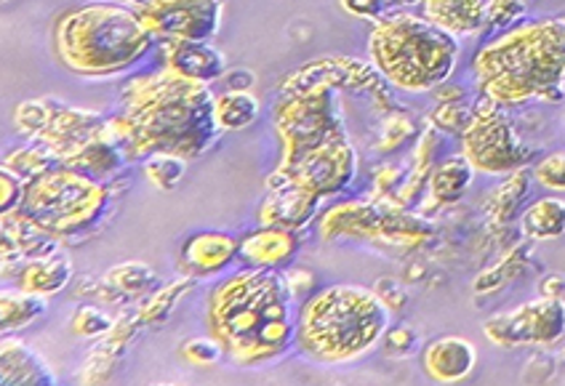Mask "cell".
I'll use <instances>...</instances> for the list:
<instances>
[{
    "mask_svg": "<svg viewBox=\"0 0 565 386\" xmlns=\"http://www.w3.org/2000/svg\"><path fill=\"white\" fill-rule=\"evenodd\" d=\"M216 94L205 83L160 69L141 75L124 88V112L102 128L128 160L171 152L184 160L201 158L222 137L214 118Z\"/></svg>",
    "mask_w": 565,
    "mask_h": 386,
    "instance_id": "6da1fadb",
    "label": "cell"
},
{
    "mask_svg": "<svg viewBox=\"0 0 565 386\" xmlns=\"http://www.w3.org/2000/svg\"><path fill=\"white\" fill-rule=\"evenodd\" d=\"M280 163L265 179L267 190L299 186L326 197L342 195L358 173V152L344 126L342 99L331 86L282 94L273 109Z\"/></svg>",
    "mask_w": 565,
    "mask_h": 386,
    "instance_id": "7a4b0ae2",
    "label": "cell"
},
{
    "mask_svg": "<svg viewBox=\"0 0 565 386\" xmlns=\"http://www.w3.org/2000/svg\"><path fill=\"white\" fill-rule=\"evenodd\" d=\"M299 304L280 269L241 267L205 299V328L241 368H259L297 346Z\"/></svg>",
    "mask_w": 565,
    "mask_h": 386,
    "instance_id": "3957f363",
    "label": "cell"
},
{
    "mask_svg": "<svg viewBox=\"0 0 565 386\" xmlns=\"http://www.w3.org/2000/svg\"><path fill=\"white\" fill-rule=\"evenodd\" d=\"M480 96L502 107L555 101L565 92V19H536L504 30L475 54Z\"/></svg>",
    "mask_w": 565,
    "mask_h": 386,
    "instance_id": "277c9868",
    "label": "cell"
},
{
    "mask_svg": "<svg viewBox=\"0 0 565 386\" xmlns=\"http://www.w3.org/2000/svg\"><path fill=\"white\" fill-rule=\"evenodd\" d=\"M156 46L139 11L115 0L67 9L54 24L56 60L83 81H113L131 73Z\"/></svg>",
    "mask_w": 565,
    "mask_h": 386,
    "instance_id": "5b68a950",
    "label": "cell"
},
{
    "mask_svg": "<svg viewBox=\"0 0 565 386\" xmlns=\"http://www.w3.org/2000/svg\"><path fill=\"white\" fill-rule=\"evenodd\" d=\"M390 309L363 286H326L297 312V350L318 365H350L382 344Z\"/></svg>",
    "mask_w": 565,
    "mask_h": 386,
    "instance_id": "8992f818",
    "label": "cell"
},
{
    "mask_svg": "<svg viewBox=\"0 0 565 386\" xmlns=\"http://www.w3.org/2000/svg\"><path fill=\"white\" fill-rule=\"evenodd\" d=\"M459 54V37L408 11L379 17L369 35L371 64L390 86L406 94H429L448 83Z\"/></svg>",
    "mask_w": 565,
    "mask_h": 386,
    "instance_id": "52a82bcc",
    "label": "cell"
},
{
    "mask_svg": "<svg viewBox=\"0 0 565 386\" xmlns=\"http://www.w3.org/2000/svg\"><path fill=\"white\" fill-rule=\"evenodd\" d=\"M113 203L110 182L88 176L62 163L28 182L22 211L30 222L46 229L56 240H81L86 232L99 227L102 216Z\"/></svg>",
    "mask_w": 565,
    "mask_h": 386,
    "instance_id": "ba28073f",
    "label": "cell"
},
{
    "mask_svg": "<svg viewBox=\"0 0 565 386\" xmlns=\"http://www.w3.org/2000/svg\"><path fill=\"white\" fill-rule=\"evenodd\" d=\"M461 154L486 176H510L531 160V150L523 147L504 107L488 96H480L472 107L470 124L461 131Z\"/></svg>",
    "mask_w": 565,
    "mask_h": 386,
    "instance_id": "9c48e42d",
    "label": "cell"
},
{
    "mask_svg": "<svg viewBox=\"0 0 565 386\" xmlns=\"http://www.w3.org/2000/svg\"><path fill=\"white\" fill-rule=\"evenodd\" d=\"M107 120L94 109L70 107L64 101L28 99L14 109V128L28 141H43L62 158H73L81 147L96 139Z\"/></svg>",
    "mask_w": 565,
    "mask_h": 386,
    "instance_id": "30bf717a",
    "label": "cell"
},
{
    "mask_svg": "<svg viewBox=\"0 0 565 386\" xmlns=\"http://www.w3.org/2000/svg\"><path fill=\"white\" fill-rule=\"evenodd\" d=\"M156 41H214L222 30L224 0H145L137 6Z\"/></svg>",
    "mask_w": 565,
    "mask_h": 386,
    "instance_id": "8fae6325",
    "label": "cell"
},
{
    "mask_svg": "<svg viewBox=\"0 0 565 386\" xmlns=\"http://www.w3.org/2000/svg\"><path fill=\"white\" fill-rule=\"evenodd\" d=\"M483 331L499 346H550L565 333V301L555 296L529 301L491 318Z\"/></svg>",
    "mask_w": 565,
    "mask_h": 386,
    "instance_id": "7c38bea8",
    "label": "cell"
},
{
    "mask_svg": "<svg viewBox=\"0 0 565 386\" xmlns=\"http://www.w3.org/2000/svg\"><path fill=\"white\" fill-rule=\"evenodd\" d=\"M312 86H331L337 92L369 94L374 99H390V86L371 62L352 60V56H320V60L307 62L297 73L286 75L280 83V94L305 92Z\"/></svg>",
    "mask_w": 565,
    "mask_h": 386,
    "instance_id": "4fadbf2b",
    "label": "cell"
},
{
    "mask_svg": "<svg viewBox=\"0 0 565 386\" xmlns=\"http://www.w3.org/2000/svg\"><path fill=\"white\" fill-rule=\"evenodd\" d=\"M237 259H241V237L222 229L195 232L179 248V269L192 280L220 278Z\"/></svg>",
    "mask_w": 565,
    "mask_h": 386,
    "instance_id": "5bb4252c",
    "label": "cell"
},
{
    "mask_svg": "<svg viewBox=\"0 0 565 386\" xmlns=\"http://www.w3.org/2000/svg\"><path fill=\"white\" fill-rule=\"evenodd\" d=\"M160 56L163 69L205 86L222 81L227 73V56L211 41H163Z\"/></svg>",
    "mask_w": 565,
    "mask_h": 386,
    "instance_id": "9a60e30c",
    "label": "cell"
},
{
    "mask_svg": "<svg viewBox=\"0 0 565 386\" xmlns=\"http://www.w3.org/2000/svg\"><path fill=\"white\" fill-rule=\"evenodd\" d=\"M301 248V232L259 224L254 232L241 237V267L286 269L291 267Z\"/></svg>",
    "mask_w": 565,
    "mask_h": 386,
    "instance_id": "2e32d148",
    "label": "cell"
},
{
    "mask_svg": "<svg viewBox=\"0 0 565 386\" xmlns=\"http://www.w3.org/2000/svg\"><path fill=\"white\" fill-rule=\"evenodd\" d=\"M478 365V350L465 336H438L422 350V368L433 382L459 384Z\"/></svg>",
    "mask_w": 565,
    "mask_h": 386,
    "instance_id": "e0dca14e",
    "label": "cell"
},
{
    "mask_svg": "<svg viewBox=\"0 0 565 386\" xmlns=\"http://www.w3.org/2000/svg\"><path fill=\"white\" fill-rule=\"evenodd\" d=\"M0 384L3 386H54L56 373L49 360L30 346L28 341L14 339V333L0 341Z\"/></svg>",
    "mask_w": 565,
    "mask_h": 386,
    "instance_id": "ac0fdd59",
    "label": "cell"
},
{
    "mask_svg": "<svg viewBox=\"0 0 565 386\" xmlns=\"http://www.w3.org/2000/svg\"><path fill=\"white\" fill-rule=\"evenodd\" d=\"M320 197L299 186H278L267 190L265 203L259 205V224H273V227H286L305 232L315 222L320 208Z\"/></svg>",
    "mask_w": 565,
    "mask_h": 386,
    "instance_id": "d6986e66",
    "label": "cell"
},
{
    "mask_svg": "<svg viewBox=\"0 0 565 386\" xmlns=\"http://www.w3.org/2000/svg\"><path fill=\"white\" fill-rule=\"evenodd\" d=\"M422 17L454 37H475L488 24V0H422Z\"/></svg>",
    "mask_w": 565,
    "mask_h": 386,
    "instance_id": "ffe728a7",
    "label": "cell"
},
{
    "mask_svg": "<svg viewBox=\"0 0 565 386\" xmlns=\"http://www.w3.org/2000/svg\"><path fill=\"white\" fill-rule=\"evenodd\" d=\"M70 280H73V261H70V256L62 248H56L49 256L28 259L17 269V288L49 296V299L64 291Z\"/></svg>",
    "mask_w": 565,
    "mask_h": 386,
    "instance_id": "44dd1931",
    "label": "cell"
},
{
    "mask_svg": "<svg viewBox=\"0 0 565 386\" xmlns=\"http://www.w3.org/2000/svg\"><path fill=\"white\" fill-rule=\"evenodd\" d=\"M64 163L73 165V169H78L83 173H88V176L99 179V182H110L113 176H118V173L124 171L128 158L115 141L99 133V137L88 141L86 147H81L73 158L64 160Z\"/></svg>",
    "mask_w": 565,
    "mask_h": 386,
    "instance_id": "7402d4cb",
    "label": "cell"
},
{
    "mask_svg": "<svg viewBox=\"0 0 565 386\" xmlns=\"http://www.w3.org/2000/svg\"><path fill=\"white\" fill-rule=\"evenodd\" d=\"M49 309V296L30 293L24 288H6L3 296H0V328H3V336L9 333H19L24 328L46 314Z\"/></svg>",
    "mask_w": 565,
    "mask_h": 386,
    "instance_id": "603a6c76",
    "label": "cell"
},
{
    "mask_svg": "<svg viewBox=\"0 0 565 386\" xmlns=\"http://www.w3.org/2000/svg\"><path fill=\"white\" fill-rule=\"evenodd\" d=\"M520 232L531 240H557L565 235V201L561 197H542L531 203L520 216Z\"/></svg>",
    "mask_w": 565,
    "mask_h": 386,
    "instance_id": "cb8c5ba5",
    "label": "cell"
},
{
    "mask_svg": "<svg viewBox=\"0 0 565 386\" xmlns=\"http://www.w3.org/2000/svg\"><path fill=\"white\" fill-rule=\"evenodd\" d=\"M262 115V101L252 92H224L214 101V118L222 133L252 128Z\"/></svg>",
    "mask_w": 565,
    "mask_h": 386,
    "instance_id": "d4e9b609",
    "label": "cell"
},
{
    "mask_svg": "<svg viewBox=\"0 0 565 386\" xmlns=\"http://www.w3.org/2000/svg\"><path fill=\"white\" fill-rule=\"evenodd\" d=\"M475 171L470 160L465 154H456V158L443 160L438 169L433 171V179H429V192H433L435 203H456L465 197V192L470 190Z\"/></svg>",
    "mask_w": 565,
    "mask_h": 386,
    "instance_id": "484cf974",
    "label": "cell"
},
{
    "mask_svg": "<svg viewBox=\"0 0 565 386\" xmlns=\"http://www.w3.org/2000/svg\"><path fill=\"white\" fill-rule=\"evenodd\" d=\"M56 165H62V158L43 141H28V144L17 147L3 158V169L17 173L24 182H32V179L56 169Z\"/></svg>",
    "mask_w": 565,
    "mask_h": 386,
    "instance_id": "4316f807",
    "label": "cell"
},
{
    "mask_svg": "<svg viewBox=\"0 0 565 386\" xmlns=\"http://www.w3.org/2000/svg\"><path fill=\"white\" fill-rule=\"evenodd\" d=\"M105 282H110L124 299H141V296L147 299V296L158 291L156 269L139 261H126L113 267L110 272L105 275Z\"/></svg>",
    "mask_w": 565,
    "mask_h": 386,
    "instance_id": "83f0119b",
    "label": "cell"
},
{
    "mask_svg": "<svg viewBox=\"0 0 565 386\" xmlns=\"http://www.w3.org/2000/svg\"><path fill=\"white\" fill-rule=\"evenodd\" d=\"M188 163L190 160L179 158V154H171V152L147 154L145 179L156 186V190L171 192V190H177L179 182L184 179V173H188Z\"/></svg>",
    "mask_w": 565,
    "mask_h": 386,
    "instance_id": "f1b7e54d",
    "label": "cell"
},
{
    "mask_svg": "<svg viewBox=\"0 0 565 386\" xmlns=\"http://www.w3.org/2000/svg\"><path fill=\"white\" fill-rule=\"evenodd\" d=\"M190 288H192V278H188V275H184L182 280L171 282L169 288H158L156 293L147 296V301L139 309L141 323L152 325V323H160V320H169V314L173 312V307H177L179 301H182V296L188 293Z\"/></svg>",
    "mask_w": 565,
    "mask_h": 386,
    "instance_id": "f546056e",
    "label": "cell"
},
{
    "mask_svg": "<svg viewBox=\"0 0 565 386\" xmlns=\"http://www.w3.org/2000/svg\"><path fill=\"white\" fill-rule=\"evenodd\" d=\"M179 355H182L192 365H216L227 357V350H224V344L220 339L211 336L209 333V336H195V339L184 341V344L179 346Z\"/></svg>",
    "mask_w": 565,
    "mask_h": 386,
    "instance_id": "4dcf8cb0",
    "label": "cell"
},
{
    "mask_svg": "<svg viewBox=\"0 0 565 386\" xmlns=\"http://www.w3.org/2000/svg\"><path fill=\"white\" fill-rule=\"evenodd\" d=\"M113 328H115V320L110 318V314H107L105 309L92 307V304L81 307L73 318V333L81 339L107 336Z\"/></svg>",
    "mask_w": 565,
    "mask_h": 386,
    "instance_id": "1f68e13d",
    "label": "cell"
},
{
    "mask_svg": "<svg viewBox=\"0 0 565 386\" xmlns=\"http://www.w3.org/2000/svg\"><path fill=\"white\" fill-rule=\"evenodd\" d=\"M534 179L544 190L565 195V152H552L534 165Z\"/></svg>",
    "mask_w": 565,
    "mask_h": 386,
    "instance_id": "d6a6232c",
    "label": "cell"
},
{
    "mask_svg": "<svg viewBox=\"0 0 565 386\" xmlns=\"http://www.w3.org/2000/svg\"><path fill=\"white\" fill-rule=\"evenodd\" d=\"M282 278H286L288 291H291L297 304H305V301L310 299L315 291H318V275H315L312 269H305V267H297V264H291V267L282 269Z\"/></svg>",
    "mask_w": 565,
    "mask_h": 386,
    "instance_id": "836d02e7",
    "label": "cell"
},
{
    "mask_svg": "<svg viewBox=\"0 0 565 386\" xmlns=\"http://www.w3.org/2000/svg\"><path fill=\"white\" fill-rule=\"evenodd\" d=\"M416 344H419V336H416L414 328L408 325L387 328V333H384L382 339L384 352H387L390 357H406L416 350Z\"/></svg>",
    "mask_w": 565,
    "mask_h": 386,
    "instance_id": "e575fe53",
    "label": "cell"
},
{
    "mask_svg": "<svg viewBox=\"0 0 565 386\" xmlns=\"http://www.w3.org/2000/svg\"><path fill=\"white\" fill-rule=\"evenodd\" d=\"M470 115H472V109H467L461 101H440V107L435 109L433 120L438 128L461 133L467 128V124H470Z\"/></svg>",
    "mask_w": 565,
    "mask_h": 386,
    "instance_id": "d590c367",
    "label": "cell"
},
{
    "mask_svg": "<svg viewBox=\"0 0 565 386\" xmlns=\"http://www.w3.org/2000/svg\"><path fill=\"white\" fill-rule=\"evenodd\" d=\"M24 190H28V182L19 179L17 173L0 171V216L17 211L24 201Z\"/></svg>",
    "mask_w": 565,
    "mask_h": 386,
    "instance_id": "8d00e7d4",
    "label": "cell"
},
{
    "mask_svg": "<svg viewBox=\"0 0 565 386\" xmlns=\"http://www.w3.org/2000/svg\"><path fill=\"white\" fill-rule=\"evenodd\" d=\"M339 6H342L344 14L355 19H369V22H376L387 11V0H339Z\"/></svg>",
    "mask_w": 565,
    "mask_h": 386,
    "instance_id": "74e56055",
    "label": "cell"
},
{
    "mask_svg": "<svg viewBox=\"0 0 565 386\" xmlns=\"http://www.w3.org/2000/svg\"><path fill=\"white\" fill-rule=\"evenodd\" d=\"M222 83L227 86V92H252L254 83H256V75L252 73V69H227L222 77Z\"/></svg>",
    "mask_w": 565,
    "mask_h": 386,
    "instance_id": "f35d334b",
    "label": "cell"
},
{
    "mask_svg": "<svg viewBox=\"0 0 565 386\" xmlns=\"http://www.w3.org/2000/svg\"><path fill=\"white\" fill-rule=\"evenodd\" d=\"M542 291H544V296H555V299H561V296H563V291H565V282L561 280V278H555V280H547V282H544V286H542Z\"/></svg>",
    "mask_w": 565,
    "mask_h": 386,
    "instance_id": "ab89813d",
    "label": "cell"
},
{
    "mask_svg": "<svg viewBox=\"0 0 565 386\" xmlns=\"http://www.w3.org/2000/svg\"><path fill=\"white\" fill-rule=\"evenodd\" d=\"M393 3H401V6H414V3H422V0H393Z\"/></svg>",
    "mask_w": 565,
    "mask_h": 386,
    "instance_id": "60d3db41",
    "label": "cell"
},
{
    "mask_svg": "<svg viewBox=\"0 0 565 386\" xmlns=\"http://www.w3.org/2000/svg\"><path fill=\"white\" fill-rule=\"evenodd\" d=\"M3 3H9V0H3Z\"/></svg>",
    "mask_w": 565,
    "mask_h": 386,
    "instance_id": "b9f144b4",
    "label": "cell"
}]
</instances>
